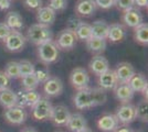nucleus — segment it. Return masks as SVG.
<instances>
[{
  "label": "nucleus",
  "instance_id": "f257e3e1",
  "mask_svg": "<svg viewBox=\"0 0 148 132\" xmlns=\"http://www.w3.org/2000/svg\"><path fill=\"white\" fill-rule=\"evenodd\" d=\"M53 38V33L50 30L49 26L40 23H36L29 26L27 31V41H30L31 43L36 45H41V44L49 42Z\"/></svg>",
  "mask_w": 148,
  "mask_h": 132
},
{
  "label": "nucleus",
  "instance_id": "f03ea898",
  "mask_svg": "<svg viewBox=\"0 0 148 132\" xmlns=\"http://www.w3.org/2000/svg\"><path fill=\"white\" fill-rule=\"evenodd\" d=\"M59 49L56 46V41L51 40L49 42H45V43L41 44V45H38V58L39 61L44 65H49L58 61L59 58Z\"/></svg>",
  "mask_w": 148,
  "mask_h": 132
},
{
  "label": "nucleus",
  "instance_id": "7ed1b4c3",
  "mask_svg": "<svg viewBox=\"0 0 148 132\" xmlns=\"http://www.w3.org/2000/svg\"><path fill=\"white\" fill-rule=\"evenodd\" d=\"M52 108L53 106L48 98H41L33 107H31V116L37 121L50 120Z\"/></svg>",
  "mask_w": 148,
  "mask_h": 132
},
{
  "label": "nucleus",
  "instance_id": "20e7f679",
  "mask_svg": "<svg viewBox=\"0 0 148 132\" xmlns=\"http://www.w3.org/2000/svg\"><path fill=\"white\" fill-rule=\"evenodd\" d=\"M70 84L76 90L85 89L88 87L90 75L86 69L83 67H75L70 74Z\"/></svg>",
  "mask_w": 148,
  "mask_h": 132
},
{
  "label": "nucleus",
  "instance_id": "39448f33",
  "mask_svg": "<svg viewBox=\"0 0 148 132\" xmlns=\"http://www.w3.org/2000/svg\"><path fill=\"white\" fill-rule=\"evenodd\" d=\"M3 117L8 123H10L12 126H21L22 123L25 122L28 114H27L25 108L13 106V107L5 109Z\"/></svg>",
  "mask_w": 148,
  "mask_h": 132
},
{
  "label": "nucleus",
  "instance_id": "423d86ee",
  "mask_svg": "<svg viewBox=\"0 0 148 132\" xmlns=\"http://www.w3.org/2000/svg\"><path fill=\"white\" fill-rule=\"evenodd\" d=\"M115 116H116L119 123H122L124 126H127V125H130V123H132L133 121L136 120L135 106L133 104H130V102L122 104L117 108Z\"/></svg>",
  "mask_w": 148,
  "mask_h": 132
},
{
  "label": "nucleus",
  "instance_id": "0eeeda50",
  "mask_svg": "<svg viewBox=\"0 0 148 132\" xmlns=\"http://www.w3.org/2000/svg\"><path fill=\"white\" fill-rule=\"evenodd\" d=\"M5 46L9 52L17 53L23 50L27 43V39L19 31H11V33L8 35V38L3 41Z\"/></svg>",
  "mask_w": 148,
  "mask_h": 132
},
{
  "label": "nucleus",
  "instance_id": "6e6552de",
  "mask_svg": "<svg viewBox=\"0 0 148 132\" xmlns=\"http://www.w3.org/2000/svg\"><path fill=\"white\" fill-rule=\"evenodd\" d=\"M76 41H77V39L75 37V33L69 29H64L59 33L56 44L59 50L70 51L74 49Z\"/></svg>",
  "mask_w": 148,
  "mask_h": 132
},
{
  "label": "nucleus",
  "instance_id": "1a4fd4ad",
  "mask_svg": "<svg viewBox=\"0 0 148 132\" xmlns=\"http://www.w3.org/2000/svg\"><path fill=\"white\" fill-rule=\"evenodd\" d=\"M73 102L75 108L79 110H84V109L94 107L92 100V94H91V87L77 90L73 97Z\"/></svg>",
  "mask_w": 148,
  "mask_h": 132
},
{
  "label": "nucleus",
  "instance_id": "9d476101",
  "mask_svg": "<svg viewBox=\"0 0 148 132\" xmlns=\"http://www.w3.org/2000/svg\"><path fill=\"white\" fill-rule=\"evenodd\" d=\"M143 20H144V18H143L140 10L138 8H135V7L123 11V14H122V22L126 28L134 29L137 25L143 23Z\"/></svg>",
  "mask_w": 148,
  "mask_h": 132
},
{
  "label": "nucleus",
  "instance_id": "9b49d317",
  "mask_svg": "<svg viewBox=\"0 0 148 132\" xmlns=\"http://www.w3.org/2000/svg\"><path fill=\"white\" fill-rule=\"evenodd\" d=\"M71 112L68 108L63 105H58L52 108L50 120L56 127H66Z\"/></svg>",
  "mask_w": 148,
  "mask_h": 132
},
{
  "label": "nucleus",
  "instance_id": "f8f14e48",
  "mask_svg": "<svg viewBox=\"0 0 148 132\" xmlns=\"http://www.w3.org/2000/svg\"><path fill=\"white\" fill-rule=\"evenodd\" d=\"M114 72L116 75L117 84H128L130 78L136 73L134 66L128 62H122V63L117 64L116 69Z\"/></svg>",
  "mask_w": 148,
  "mask_h": 132
},
{
  "label": "nucleus",
  "instance_id": "ddd939ff",
  "mask_svg": "<svg viewBox=\"0 0 148 132\" xmlns=\"http://www.w3.org/2000/svg\"><path fill=\"white\" fill-rule=\"evenodd\" d=\"M119 127L117 118L115 114L105 113L97 120V128L103 132H114Z\"/></svg>",
  "mask_w": 148,
  "mask_h": 132
},
{
  "label": "nucleus",
  "instance_id": "4468645a",
  "mask_svg": "<svg viewBox=\"0 0 148 132\" xmlns=\"http://www.w3.org/2000/svg\"><path fill=\"white\" fill-rule=\"evenodd\" d=\"M63 91V83L59 77H50L43 84V93L47 97H56Z\"/></svg>",
  "mask_w": 148,
  "mask_h": 132
},
{
  "label": "nucleus",
  "instance_id": "2eb2a0df",
  "mask_svg": "<svg viewBox=\"0 0 148 132\" xmlns=\"http://www.w3.org/2000/svg\"><path fill=\"white\" fill-rule=\"evenodd\" d=\"M88 68L94 75L99 76L101 74L105 73L110 69V63L107 58L103 55H95L92 57V60L88 63Z\"/></svg>",
  "mask_w": 148,
  "mask_h": 132
},
{
  "label": "nucleus",
  "instance_id": "dca6fc26",
  "mask_svg": "<svg viewBox=\"0 0 148 132\" xmlns=\"http://www.w3.org/2000/svg\"><path fill=\"white\" fill-rule=\"evenodd\" d=\"M128 85L133 89L134 93H142L145 97V99L147 100V78L145 75H143L140 73H135L134 76L130 78L128 82Z\"/></svg>",
  "mask_w": 148,
  "mask_h": 132
},
{
  "label": "nucleus",
  "instance_id": "f3484780",
  "mask_svg": "<svg viewBox=\"0 0 148 132\" xmlns=\"http://www.w3.org/2000/svg\"><path fill=\"white\" fill-rule=\"evenodd\" d=\"M97 7L95 5L94 0H77L74 11L80 17H91L96 11Z\"/></svg>",
  "mask_w": 148,
  "mask_h": 132
},
{
  "label": "nucleus",
  "instance_id": "a211bd4d",
  "mask_svg": "<svg viewBox=\"0 0 148 132\" xmlns=\"http://www.w3.org/2000/svg\"><path fill=\"white\" fill-rule=\"evenodd\" d=\"M66 128L71 132H80L87 128V120L80 112L71 113L70 119L66 123Z\"/></svg>",
  "mask_w": 148,
  "mask_h": 132
},
{
  "label": "nucleus",
  "instance_id": "6ab92c4d",
  "mask_svg": "<svg viewBox=\"0 0 148 132\" xmlns=\"http://www.w3.org/2000/svg\"><path fill=\"white\" fill-rule=\"evenodd\" d=\"M126 26L122 23H113L108 26V33H107V40H110L113 43L122 42L126 37Z\"/></svg>",
  "mask_w": 148,
  "mask_h": 132
},
{
  "label": "nucleus",
  "instance_id": "aec40b11",
  "mask_svg": "<svg viewBox=\"0 0 148 132\" xmlns=\"http://www.w3.org/2000/svg\"><path fill=\"white\" fill-rule=\"evenodd\" d=\"M113 90H114L115 97L122 104L132 101L134 98V95H135V93L133 91V89L130 88L128 84H117Z\"/></svg>",
  "mask_w": 148,
  "mask_h": 132
},
{
  "label": "nucleus",
  "instance_id": "412c9836",
  "mask_svg": "<svg viewBox=\"0 0 148 132\" xmlns=\"http://www.w3.org/2000/svg\"><path fill=\"white\" fill-rule=\"evenodd\" d=\"M99 88L104 89V90H111L114 89V87L117 85V79L114 69H108L105 73L101 74L99 76Z\"/></svg>",
  "mask_w": 148,
  "mask_h": 132
},
{
  "label": "nucleus",
  "instance_id": "4be33fe9",
  "mask_svg": "<svg viewBox=\"0 0 148 132\" xmlns=\"http://www.w3.org/2000/svg\"><path fill=\"white\" fill-rule=\"evenodd\" d=\"M56 12H54L50 7H41L37 10V21L40 24L50 26L54 23Z\"/></svg>",
  "mask_w": 148,
  "mask_h": 132
},
{
  "label": "nucleus",
  "instance_id": "5701e85b",
  "mask_svg": "<svg viewBox=\"0 0 148 132\" xmlns=\"http://www.w3.org/2000/svg\"><path fill=\"white\" fill-rule=\"evenodd\" d=\"M5 23H6L12 31H21L25 26V22L22 17L20 16V13L17 11H10L7 13L6 18H5Z\"/></svg>",
  "mask_w": 148,
  "mask_h": 132
},
{
  "label": "nucleus",
  "instance_id": "b1692460",
  "mask_svg": "<svg viewBox=\"0 0 148 132\" xmlns=\"http://www.w3.org/2000/svg\"><path fill=\"white\" fill-rule=\"evenodd\" d=\"M17 105V94L12 89L7 88L3 90H0V106L7 109V108L13 107Z\"/></svg>",
  "mask_w": 148,
  "mask_h": 132
},
{
  "label": "nucleus",
  "instance_id": "393cba45",
  "mask_svg": "<svg viewBox=\"0 0 148 132\" xmlns=\"http://www.w3.org/2000/svg\"><path fill=\"white\" fill-rule=\"evenodd\" d=\"M108 26L110 24L104 21V20H96L91 24V29H92V37L99 39L107 38V33H108Z\"/></svg>",
  "mask_w": 148,
  "mask_h": 132
},
{
  "label": "nucleus",
  "instance_id": "a878e982",
  "mask_svg": "<svg viewBox=\"0 0 148 132\" xmlns=\"http://www.w3.org/2000/svg\"><path fill=\"white\" fill-rule=\"evenodd\" d=\"M86 42V47L93 54H101L106 50V40L105 39L91 37Z\"/></svg>",
  "mask_w": 148,
  "mask_h": 132
},
{
  "label": "nucleus",
  "instance_id": "bb28decb",
  "mask_svg": "<svg viewBox=\"0 0 148 132\" xmlns=\"http://www.w3.org/2000/svg\"><path fill=\"white\" fill-rule=\"evenodd\" d=\"M134 39L137 43L147 46L148 44V24L143 22L134 28Z\"/></svg>",
  "mask_w": 148,
  "mask_h": 132
},
{
  "label": "nucleus",
  "instance_id": "cd10ccee",
  "mask_svg": "<svg viewBox=\"0 0 148 132\" xmlns=\"http://www.w3.org/2000/svg\"><path fill=\"white\" fill-rule=\"evenodd\" d=\"M75 37L77 40L81 41H87L88 39L92 37V29H91V24H88L86 22L81 21L79 26L76 28V30L74 31Z\"/></svg>",
  "mask_w": 148,
  "mask_h": 132
},
{
  "label": "nucleus",
  "instance_id": "c85d7f7f",
  "mask_svg": "<svg viewBox=\"0 0 148 132\" xmlns=\"http://www.w3.org/2000/svg\"><path fill=\"white\" fill-rule=\"evenodd\" d=\"M91 94H92V100H93V106H101L104 105L106 100H107V94L106 90L102 89V88H91Z\"/></svg>",
  "mask_w": 148,
  "mask_h": 132
},
{
  "label": "nucleus",
  "instance_id": "c756f323",
  "mask_svg": "<svg viewBox=\"0 0 148 132\" xmlns=\"http://www.w3.org/2000/svg\"><path fill=\"white\" fill-rule=\"evenodd\" d=\"M21 85L23 87V90H36L40 83L38 82L37 77L33 74H30V75H27L21 77Z\"/></svg>",
  "mask_w": 148,
  "mask_h": 132
},
{
  "label": "nucleus",
  "instance_id": "7c9ffc66",
  "mask_svg": "<svg viewBox=\"0 0 148 132\" xmlns=\"http://www.w3.org/2000/svg\"><path fill=\"white\" fill-rule=\"evenodd\" d=\"M5 74H6L10 79H18L20 78V70H19V62L11 61L7 63L5 66Z\"/></svg>",
  "mask_w": 148,
  "mask_h": 132
},
{
  "label": "nucleus",
  "instance_id": "2f4dec72",
  "mask_svg": "<svg viewBox=\"0 0 148 132\" xmlns=\"http://www.w3.org/2000/svg\"><path fill=\"white\" fill-rule=\"evenodd\" d=\"M135 110H136V119L138 118L139 120H142L144 122H147V118H148V104L146 99H143L138 102V105L135 106Z\"/></svg>",
  "mask_w": 148,
  "mask_h": 132
},
{
  "label": "nucleus",
  "instance_id": "473e14b6",
  "mask_svg": "<svg viewBox=\"0 0 148 132\" xmlns=\"http://www.w3.org/2000/svg\"><path fill=\"white\" fill-rule=\"evenodd\" d=\"M19 70H20V78L23 76L33 74L36 70V66L28 60H22L19 62Z\"/></svg>",
  "mask_w": 148,
  "mask_h": 132
},
{
  "label": "nucleus",
  "instance_id": "72a5a7b5",
  "mask_svg": "<svg viewBox=\"0 0 148 132\" xmlns=\"http://www.w3.org/2000/svg\"><path fill=\"white\" fill-rule=\"evenodd\" d=\"M25 106L27 107H33L38 101L40 100L42 97L39 91L37 90H25Z\"/></svg>",
  "mask_w": 148,
  "mask_h": 132
},
{
  "label": "nucleus",
  "instance_id": "f704fd0d",
  "mask_svg": "<svg viewBox=\"0 0 148 132\" xmlns=\"http://www.w3.org/2000/svg\"><path fill=\"white\" fill-rule=\"evenodd\" d=\"M54 12H61L68 8V0H50L49 6Z\"/></svg>",
  "mask_w": 148,
  "mask_h": 132
},
{
  "label": "nucleus",
  "instance_id": "c9c22d12",
  "mask_svg": "<svg viewBox=\"0 0 148 132\" xmlns=\"http://www.w3.org/2000/svg\"><path fill=\"white\" fill-rule=\"evenodd\" d=\"M34 75H36L38 82L40 83V84H44V83L47 82L50 77H51L49 69L47 68V67H40V68H38V69L36 68Z\"/></svg>",
  "mask_w": 148,
  "mask_h": 132
},
{
  "label": "nucleus",
  "instance_id": "e433bc0d",
  "mask_svg": "<svg viewBox=\"0 0 148 132\" xmlns=\"http://www.w3.org/2000/svg\"><path fill=\"white\" fill-rule=\"evenodd\" d=\"M114 6H116L118 10L125 11L127 9H130V8L135 7V5H134V0H115Z\"/></svg>",
  "mask_w": 148,
  "mask_h": 132
},
{
  "label": "nucleus",
  "instance_id": "4c0bfd02",
  "mask_svg": "<svg viewBox=\"0 0 148 132\" xmlns=\"http://www.w3.org/2000/svg\"><path fill=\"white\" fill-rule=\"evenodd\" d=\"M23 1V5L27 9L29 10H33V11H37L39 10L42 6L43 1L42 0H22Z\"/></svg>",
  "mask_w": 148,
  "mask_h": 132
},
{
  "label": "nucleus",
  "instance_id": "58836bf2",
  "mask_svg": "<svg viewBox=\"0 0 148 132\" xmlns=\"http://www.w3.org/2000/svg\"><path fill=\"white\" fill-rule=\"evenodd\" d=\"M97 8H101L103 10H108L112 7H114L115 0H94Z\"/></svg>",
  "mask_w": 148,
  "mask_h": 132
},
{
  "label": "nucleus",
  "instance_id": "ea45409f",
  "mask_svg": "<svg viewBox=\"0 0 148 132\" xmlns=\"http://www.w3.org/2000/svg\"><path fill=\"white\" fill-rule=\"evenodd\" d=\"M11 29L5 23V22H0V41H5L8 35L11 33Z\"/></svg>",
  "mask_w": 148,
  "mask_h": 132
},
{
  "label": "nucleus",
  "instance_id": "a19ab883",
  "mask_svg": "<svg viewBox=\"0 0 148 132\" xmlns=\"http://www.w3.org/2000/svg\"><path fill=\"white\" fill-rule=\"evenodd\" d=\"M10 86V78L5 74L3 70H0V90L7 89Z\"/></svg>",
  "mask_w": 148,
  "mask_h": 132
},
{
  "label": "nucleus",
  "instance_id": "79ce46f5",
  "mask_svg": "<svg viewBox=\"0 0 148 132\" xmlns=\"http://www.w3.org/2000/svg\"><path fill=\"white\" fill-rule=\"evenodd\" d=\"M25 90H20L18 93H16L17 94V105L16 106H18V107H21V108H25Z\"/></svg>",
  "mask_w": 148,
  "mask_h": 132
},
{
  "label": "nucleus",
  "instance_id": "37998d69",
  "mask_svg": "<svg viewBox=\"0 0 148 132\" xmlns=\"http://www.w3.org/2000/svg\"><path fill=\"white\" fill-rule=\"evenodd\" d=\"M81 23V20L79 18H75V17H72V18H70L68 21V26H66V29L69 30H71V31H75L76 30V28L79 26V24Z\"/></svg>",
  "mask_w": 148,
  "mask_h": 132
},
{
  "label": "nucleus",
  "instance_id": "c03bdc74",
  "mask_svg": "<svg viewBox=\"0 0 148 132\" xmlns=\"http://www.w3.org/2000/svg\"><path fill=\"white\" fill-rule=\"evenodd\" d=\"M11 7V0H0V10H7Z\"/></svg>",
  "mask_w": 148,
  "mask_h": 132
},
{
  "label": "nucleus",
  "instance_id": "a18cd8bd",
  "mask_svg": "<svg viewBox=\"0 0 148 132\" xmlns=\"http://www.w3.org/2000/svg\"><path fill=\"white\" fill-rule=\"evenodd\" d=\"M134 5L139 8H147L148 0H134Z\"/></svg>",
  "mask_w": 148,
  "mask_h": 132
},
{
  "label": "nucleus",
  "instance_id": "49530a36",
  "mask_svg": "<svg viewBox=\"0 0 148 132\" xmlns=\"http://www.w3.org/2000/svg\"><path fill=\"white\" fill-rule=\"evenodd\" d=\"M114 132H135V131H133V130H132L130 128H128V127L123 126V127H118Z\"/></svg>",
  "mask_w": 148,
  "mask_h": 132
},
{
  "label": "nucleus",
  "instance_id": "de8ad7c7",
  "mask_svg": "<svg viewBox=\"0 0 148 132\" xmlns=\"http://www.w3.org/2000/svg\"><path fill=\"white\" fill-rule=\"evenodd\" d=\"M20 132H38V131L34 128H32V127H25V128H23Z\"/></svg>",
  "mask_w": 148,
  "mask_h": 132
},
{
  "label": "nucleus",
  "instance_id": "09e8293b",
  "mask_svg": "<svg viewBox=\"0 0 148 132\" xmlns=\"http://www.w3.org/2000/svg\"><path fill=\"white\" fill-rule=\"evenodd\" d=\"M80 132H93V131L90 129V128H85L84 130H82V131H80Z\"/></svg>",
  "mask_w": 148,
  "mask_h": 132
},
{
  "label": "nucleus",
  "instance_id": "8fccbe9b",
  "mask_svg": "<svg viewBox=\"0 0 148 132\" xmlns=\"http://www.w3.org/2000/svg\"><path fill=\"white\" fill-rule=\"evenodd\" d=\"M136 132H146V131H145V130H143V129H139L138 131H136Z\"/></svg>",
  "mask_w": 148,
  "mask_h": 132
},
{
  "label": "nucleus",
  "instance_id": "3c124183",
  "mask_svg": "<svg viewBox=\"0 0 148 132\" xmlns=\"http://www.w3.org/2000/svg\"><path fill=\"white\" fill-rule=\"evenodd\" d=\"M56 132H64V131H56Z\"/></svg>",
  "mask_w": 148,
  "mask_h": 132
}]
</instances>
